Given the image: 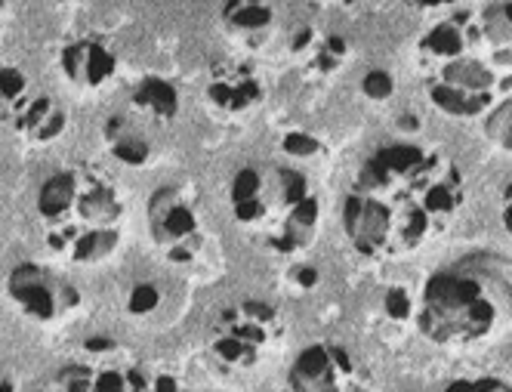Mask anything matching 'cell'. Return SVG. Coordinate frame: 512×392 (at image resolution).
Instances as JSON below:
<instances>
[{"instance_id": "6da1fadb", "label": "cell", "mask_w": 512, "mask_h": 392, "mask_svg": "<svg viewBox=\"0 0 512 392\" xmlns=\"http://www.w3.org/2000/svg\"><path fill=\"white\" fill-rule=\"evenodd\" d=\"M460 204L457 167L420 146H386L361 167L343 204V229L361 254L414 251Z\"/></svg>"}, {"instance_id": "7a4b0ae2", "label": "cell", "mask_w": 512, "mask_h": 392, "mask_svg": "<svg viewBox=\"0 0 512 392\" xmlns=\"http://www.w3.org/2000/svg\"><path fill=\"white\" fill-rule=\"evenodd\" d=\"M38 220L53 251L78 266L108 260L121 244L124 201L93 167H62L38 192Z\"/></svg>"}, {"instance_id": "3957f363", "label": "cell", "mask_w": 512, "mask_h": 392, "mask_svg": "<svg viewBox=\"0 0 512 392\" xmlns=\"http://www.w3.org/2000/svg\"><path fill=\"white\" fill-rule=\"evenodd\" d=\"M512 318V278L488 257H469L429 278L420 328L435 343H469Z\"/></svg>"}, {"instance_id": "277c9868", "label": "cell", "mask_w": 512, "mask_h": 392, "mask_svg": "<svg viewBox=\"0 0 512 392\" xmlns=\"http://www.w3.org/2000/svg\"><path fill=\"white\" fill-rule=\"evenodd\" d=\"M232 213L244 229L263 235L278 254H294L312 244L321 204L300 170L250 164L232 180Z\"/></svg>"}, {"instance_id": "5b68a950", "label": "cell", "mask_w": 512, "mask_h": 392, "mask_svg": "<svg viewBox=\"0 0 512 392\" xmlns=\"http://www.w3.org/2000/svg\"><path fill=\"white\" fill-rule=\"evenodd\" d=\"M287 340V325L275 306L241 300L219 312L210 328L207 349L213 362L229 374H253L269 365Z\"/></svg>"}, {"instance_id": "8992f818", "label": "cell", "mask_w": 512, "mask_h": 392, "mask_svg": "<svg viewBox=\"0 0 512 392\" xmlns=\"http://www.w3.org/2000/svg\"><path fill=\"white\" fill-rule=\"evenodd\" d=\"M149 235L158 254L173 266H192L210 251V226L204 207L186 186L176 183L152 192Z\"/></svg>"}, {"instance_id": "52a82bcc", "label": "cell", "mask_w": 512, "mask_h": 392, "mask_svg": "<svg viewBox=\"0 0 512 392\" xmlns=\"http://www.w3.org/2000/svg\"><path fill=\"white\" fill-rule=\"evenodd\" d=\"M7 294L13 303L41 325L65 322L71 312L81 306V291L71 284L65 275L38 266V263H22L7 278Z\"/></svg>"}, {"instance_id": "ba28073f", "label": "cell", "mask_w": 512, "mask_h": 392, "mask_svg": "<svg viewBox=\"0 0 512 392\" xmlns=\"http://www.w3.org/2000/svg\"><path fill=\"white\" fill-rule=\"evenodd\" d=\"M284 392H371L352 355L337 343L306 346L284 377Z\"/></svg>"}, {"instance_id": "9c48e42d", "label": "cell", "mask_w": 512, "mask_h": 392, "mask_svg": "<svg viewBox=\"0 0 512 392\" xmlns=\"http://www.w3.org/2000/svg\"><path fill=\"white\" fill-rule=\"evenodd\" d=\"M207 99L226 115H247L263 102L260 71L241 59H219L204 84Z\"/></svg>"}, {"instance_id": "30bf717a", "label": "cell", "mask_w": 512, "mask_h": 392, "mask_svg": "<svg viewBox=\"0 0 512 392\" xmlns=\"http://www.w3.org/2000/svg\"><path fill=\"white\" fill-rule=\"evenodd\" d=\"M59 65L65 78L84 90H96L115 78V53L96 38L71 41L59 56Z\"/></svg>"}, {"instance_id": "8fae6325", "label": "cell", "mask_w": 512, "mask_h": 392, "mask_svg": "<svg viewBox=\"0 0 512 392\" xmlns=\"http://www.w3.org/2000/svg\"><path fill=\"white\" fill-rule=\"evenodd\" d=\"M281 13V0H226L223 22L238 38L266 34Z\"/></svg>"}, {"instance_id": "7c38bea8", "label": "cell", "mask_w": 512, "mask_h": 392, "mask_svg": "<svg viewBox=\"0 0 512 392\" xmlns=\"http://www.w3.org/2000/svg\"><path fill=\"white\" fill-rule=\"evenodd\" d=\"M59 392H133L130 368H87L71 365L56 377Z\"/></svg>"}, {"instance_id": "4fadbf2b", "label": "cell", "mask_w": 512, "mask_h": 392, "mask_svg": "<svg viewBox=\"0 0 512 392\" xmlns=\"http://www.w3.org/2000/svg\"><path fill=\"white\" fill-rule=\"evenodd\" d=\"M22 139L34 142V146H44V142H53L56 136H62L65 130V109L50 96L41 93L28 105V112L19 118V124L13 127Z\"/></svg>"}, {"instance_id": "5bb4252c", "label": "cell", "mask_w": 512, "mask_h": 392, "mask_svg": "<svg viewBox=\"0 0 512 392\" xmlns=\"http://www.w3.org/2000/svg\"><path fill=\"white\" fill-rule=\"evenodd\" d=\"M41 96L22 68H0V127H16L19 118L28 112V105Z\"/></svg>"}, {"instance_id": "9a60e30c", "label": "cell", "mask_w": 512, "mask_h": 392, "mask_svg": "<svg viewBox=\"0 0 512 392\" xmlns=\"http://www.w3.org/2000/svg\"><path fill=\"white\" fill-rule=\"evenodd\" d=\"M105 139L112 146V155L130 167H142L152 158V142L142 136V130L130 118H112L105 121Z\"/></svg>"}, {"instance_id": "2e32d148", "label": "cell", "mask_w": 512, "mask_h": 392, "mask_svg": "<svg viewBox=\"0 0 512 392\" xmlns=\"http://www.w3.org/2000/svg\"><path fill=\"white\" fill-rule=\"evenodd\" d=\"M133 105L142 115H149L152 121H173L179 115V96L161 78H145L133 90Z\"/></svg>"}, {"instance_id": "e0dca14e", "label": "cell", "mask_w": 512, "mask_h": 392, "mask_svg": "<svg viewBox=\"0 0 512 392\" xmlns=\"http://www.w3.org/2000/svg\"><path fill=\"white\" fill-rule=\"evenodd\" d=\"M426 53L432 56H445V59H454L466 50V38H463V31L454 25V22H445V25H438L429 38L423 41Z\"/></svg>"}, {"instance_id": "ac0fdd59", "label": "cell", "mask_w": 512, "mask_h": 392, "mask_svg": "<svg viewBox=\"0 0 512 392\" xmlns=\"http://www.w3.org/2000/svg\"><path fill=\"white\" fill-rule=\"evenodd\" d=\"M130 383L133 392H182V380L158 368H130Z\"/></svg>"}, {"instance_id": "d6986e66", "label": "cell", "mask_w": 512, "mask_h": 392, "mask_svg": "<svg viewBox=\"0 0 512 392\" xmlns=\"http://www.w3.org/2000/svg\"><path fill=\"white\" fill-rule=\"evenodd\" d=\"M488 136L497 142V146L512 152V99H506L500 109L488 118Z\"/></svg>"}, {"instance_id": "ffe728a7", "label": "cell", "mask_w": 512, "mask_h": 392, "mask_svg": "<svg viewBox=\"0 0 512 392\" xmlns=\"http://www.w3.org/2000/svg\"><path fill=\"white\" fill-rule=\"evenodd\" d=\"M155 306H158V288H155V284H139V288L130 294V312H136V315L152 312Z\"/></svg>"}, {"instance_id": "44dd1931", "label": "cell", "mask_w": 512, "mask_h": 392, "mask_svg": "<svg viewBox=\"0 0 512 392\" xmlns=\"http://www.w3.org/2000/svg\"><path fill=\"white\" fill-rule=\"evenodd\" d=\"M364 93H368L371 99H386L392 93V78L386 75V71H371V75L364 78Z\"/></svg>"}, {"instance_id": "7402d4cb", "label": "cell", "mask_w": 512, "mask_h": 392, "mask_svg": "<svg viewBox=\"0 0 512 392\" xmlns=\"http://www.w3.org/2000/svg\"><path fill=\"white\" fill-rule=\"evenodd\" d=\"M448 392H512V389L503 386L500 380H460L448 386Z\"/></svg>"}, {"instance_id": "603a6c76", "label": "cell", "mask_w": 512, "mask_h": 392, "mask_svg": "<svg viewBox=\"0 0 512 392\" xmlns=\"http://www.w3.org/2000/svg\"><path fill=\"white\" fill-rule=\"evenodd\" d=\"M386 303H389V312H392L395 318L408 315V300H405V294H401V291H392Z\"/></svg>"}, {"instance_id": "cb8c5ba5", "label": "cell", "mask_w": 512, "mask_h": 392, "mask_svg": "<svg viewBox=\"0 0 512 392\" xmlns=\"http://www.w3.org/2000/svg\"><path fill=\"white\" fill-rule=\"evenodd\" d=\"M0 392H16V383L10 374H0Z\"/></svg>"}, {"instance_id": "d4e9b609", "label": "cell", "mask_w": 512, "mask_h": 392, "mask_svg": "<svg viewBox=\"0 0 512 392\" xmlns=\"http://www.w3.org/2000/svg\"><path fill=\"white\" fill-rule=\"evenodd\" d=\"M506 198H509V204H506V213H503V220H506V229L512 232V186H509Z\"/></svg>"}, {"instance_id": "484cf974", "label": "cell", "mask_w": 512, "mask_h": 392, "mask_svg": "<svg viewBox=\"0 0 512 392\" xmlns=\"http://www.w3.org/2000/svg\"><path fill=\"white\" fill-rule=\"evenodd\" d=\"M423 7H442V4H451V0H417Z\"/></svg>"}]
</instances>
